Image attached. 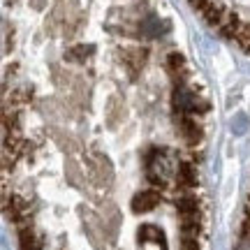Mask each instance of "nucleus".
I'll return each mask as SVG.
<instances>
[{
  "instance_id": "0eeeda50",
  "label": "nucleus",
  "mask_w": 250,
  "mask_h": 250,
  "mask_svg": "<svg viewBox=\"0 0 250 250\" xmlns=\"http://www.w3.org/2000/svg\"><path fill=\"white\" fill-rule=\"evenodd\" d=\"M19 241H21V250H42V243H40V239L33 234L30 227H21Z\"/></svg>"
},
{
  "instance_id": "f03ea898",
  "label": "nucleus",
  "mask_w": 250,
  "mask_h": 250,
  "mask_svg": "<svg viewBox=\"0 0 250 250\" xmlns=\"http://www.w3.org/2000/svg\"><path fill=\"white\" fill-rule=\"evenodd\" d=\"M160 204V192L155 190H144V192H137L132 199V211L134 213H148L155 206Z\"/></svg>"
},
{
  "instance_id": "f257e3e1",
  "label": "nucleus",
  "mask_w": 250,
  "mask_h": 250,
  "mask_svg": "<svg viewBox=\"0 0 250 250\" xmlns=\"http://www.w3.org/2000/svg\"><path fill=\"white\" fill-rule=\"evenodd\" d=\"M139 243H142L146 250H165V236L162 232L155 227V225H144L139 227Z\"/></svg>"
},
{
  "instance_id": "39448f33",
  "label": "nucleus",
  "mask_w": 250,
  "mask_h": 250,
  "mask_svg": "<svg viewBox=\"0 0 250 250\" xmlns=\"http://www.w3.org/2000/svg\"><path fill=\"white\" fill-rule=\"evenodd\" d=\"M167 70L174 79H179V83H183V77L188 72V65H186V58L181 54H169L167 56Z\"/></svg>"
},
{
  "instance_id": "1a4fd4ad",
  "label": "nucleus",
  "mask_w": 250,
  "mask_h": 250,
  "mask_svg": "<svg viewBox=\"0 0 250 250\" xmlns=\"http://www.w3.org/2000/svg\"><path fill=\"white\" fill-rule=\"evenodd\" d=\"M142 28H144V33H146V35H151V37H155V35H160L162 30H160V21H158V19H148V21H144L142 23Z\"/></svg>"
},
{
  "instance_id": "7ed1b4c3",
  "label": "nucleus",
  "mask_w": 250,
  "mask_h": 250,
  "mask_svg": "<svg viewBox=\"0 0 250 250\" xmlns=\"http://www.w3.org/2000/svg\"><path fill=\"white\" fill-rule=\"evenodd\" d=\"M174 176H176V183L179 188H192L197 183V171H195V165L190 160H183L176 165V169H174Z\"/></svg>"
},
{
  "instance_id": "6e6552de",
  "label": "nucleus",
  "mask_w": 250,
  "mask_h": 250,
  "mask_svg": "<svg viewBox=\"0 0 250 250\" xmlns=\"http://www.w3.org/2000/svg\"><path fill=\"white\" fill-rule=\"evenodd\" d=\"M93 54V46H86V44H77V46H72L70 51L65 54V61H72V62H81V61H86L88 56Z\"/></svg>"
},
{
  "instance_id": "20e7f679",
  "label": "nucleus",
  "mask_w": 250,
  "mask_h": 250,
  "mask_svg": "<svg viewBox=\"0 0 250 250\" xmlns=\"http://www.w3.org/2000/svg\"><path fill=\"white\" fill-rule=\"evenodd\" d=\"M179 130H181V134L186 137L190 144H197L199 139H202V130H199V125L190 118V114H181L179 116Z\"/></svg>"
},
{
  "instance_id": "423d86ee",
  "label": "nucleus",
  "mask_w": 250,
  "mask_h": 250,
  "mask_svg": "<svg viewBox=\"0 0 250 250\" xmlns=\"http://www.w3.org/2000/svg\"><path fill=\"white\" fill-rule=\"evenodd\" d=\"M176 208H179V213H181V220H186V218H199L197 215V199L195 197H190V195H183L176 199Z\"/></svg>"
},
{
  "instance_id": "9d476101",
  "label": "nucleus",
  "mask_w": 250,
  "mask_h": 250,
  "mask_svg": "<svg viewBox=\"0 0 250 250\" xmlns=\"http://www.w3.org/2000/svg\"><path fill=\"white\" fill-rule=\"evenodd\" d=\"M241 234H243V239L250 241V215L248 213H246V218H243V223H241Z\"/></svg>"
}]
</instances>
